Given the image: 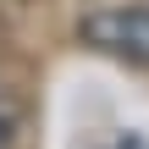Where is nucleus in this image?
<instances>
[{
    "mask_svg": "<svg viewBox=\"0 0 149 149\" xmlns=\"http://www.w3.org/2000/svg\"><path fill=\"white\" fill-rule=\"evenodd\" d=\"M83 39L105 55L149 66V6H100L83 17Z\"/></svg>",
    "mask_w": 149,
    "mask_h": 149,
    "instance_id": "obj_1",
    "label": "nucleus"
},
{
    "mask_svg": "<svg viewBox=\"0 0 149 149\" xmlns=\"http://www.w3.org/2000/svg\"><path fill=\"white\" fill-rule=\"evenodd\" d=\"M111 149H149V144H144V138H138V133H122V138H116V144H111Z\"/></svg>",
    "mask_w": 149,
    "mask_h": 149,
    "instance_id": "obj_2",
    "label": "nucleus"
}]
</instances>
